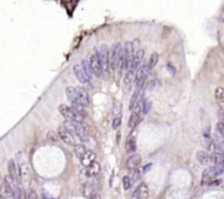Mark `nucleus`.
<instances>
[{"label": "nucleus", "mask_w": 224, "mask_h": 199, "mask_svg": "<svg viewBox=\"0 0 224 199\" xmlns=\"http://www.w3.org/2000/svg\"><path fill=\"white\" fill-rule=\"evenodd\" d=\"M82 68H83V70L85 71L86 75L89 77V79L91 80V78H92V75H94L92 71V69H91V65H90V60H86V59H83L82 60Z\"/></svg>", "instance_id": "obj_29"}, {"label": "nucleus", "mask_w": 224, "mask_h": 199, "mask_svg": "<svg viewBox=\"0 0 224 199\" xmlns=\"http://www.w3.org/2000/svg\"><path fill=\"white\" fill-rule=\"evenodd\" d=\"M141 157L139 154H131L126 161V168L129 171H136L141 164Z\"/></svg>", "instance_id": "obj_13"}, {"label": "nucleus", "mask_w": 224, "mask_h": 199, "mask_svg": "<svg viewBox=\"0 0 224 199\" xmlns=\"http://www.w3.org/2000/svg\"><path fill=\"white\" fill-rule=\"evenodd\" d=\"M1 199H2V198H1Z\"/></svg>", "instance_id": "obj_40"}, {"label": "nucleus", "mask_w": 224, "mask_h": 199, "mask_svg": "<svg viewBox=\"0 0 224 199\" xmlns=\"http://www.w3.org/2000/svg\"><path fill=\"white\" fill-rule=\"evenodd\" d=\"M122 109H123V105L119 101H116L114 103V106H113V115L115 117H119L120 114H122Z\"/></svg>", "instance_id": "obj_30"}, {"label": "nucleus", "mask_w": 224, "mask_h": 199, "mask_svg": "<svg viewBox=\"0 0 224 199\" xmlns=\"http://www.w3.org/2000/svg\"><path fill=\"white\" fill-rule=\"evenodd\" d=\"M58 111L61 114L63 118L67 122H72V123H83V117L84 116L80 115L78 112H75L72 107L68 106L66 104H61L58 106Z\"/></svg>", "instance_id": "obj_2"}, {"label": "nucleus", "mask_w": 224, "mask_h": 199, "mask_svg": "<svg viewBox=\"0 0 224 199\" xmlns=\"http://www.w3.org/2000/svg\"><path fill=\"white\" fill-rule=\"evenodd\" d=\"M151 109V103L150 101L148 100H143L142 101V112L145 114H148Z\"/></svg>", "instance_id": "obj_32"}, {"label": "nucleus", "mask_w": 224, "mask_h": 199, "mask_svg": "<svg viewBox=\"0 0 224 199\" xmlns=\"http://www.w3.org/2000/svg\"><path fill=\"white\" fill-rule=\"evenodd\" d=\"M57 132H58V136H59V138L61 139V141H63L66 145L74 146V147L75 145H78L75 136L71 131H69L65 126H60V127H58Z\"/></svg>", "instance_id": "obj_6"}, {"label": "nucleus", "mask_w": 224, "mask_h": 199, "mask_svg": "<svg viewBox=\"0 0 224 199\" xmlns=\"http://www.w3.org/2000/svg\"><path fill=\"white\" fill-rule=\"evenodd\" d=\"M212 161H213L214 165H223L224 164V152L220 153H214L212 154Z\"/></svg>", "instance_id": "obj_28"}, {"label": "nucleus", "mask_w": 224, "mask_h": 199, "mask_svg": "<svg viewBox=\"0 0 224 199\" xmlns=\"http://www.w3.org/2000/svg\"><path fill=\"white\" fill-rule=\"evenodd\" d=\"M131 185H132L131 178H130L129 176H124V177H123V186H124L125 191H128V189H130Z\"/></svg>", "instance_id": "obj_31"}, {"label": "nucleus", "mask_w": 224, "mask_h": 199, "mask_svg": "<svg viewBox=\"0 0 224 199\" xmlns=\"http://www.w3.org/2000/svg\"><path fill=\"white\" fill-rule=\"evenodd\" d=\"M149 74V68H148V64H142V65L139 67L138 71H137L136 75V84H137V89H141L142 90L143 86H145V79H147V75Z\"/></svg>", "instance_id": "obj_7"}, {"label": "nucleus", "mask_w": 224, "mask_h": 199, "mask_svg": "<svg viewBox=\"0 0 224 199\" xmlns=\"http://www.w3.org/2000/svg\"><path fill=\"white\" fill-rule=\"evenodd\" d=\"M137 130L134 129L131 130V132L129 134V136H128L127 140H126V151H127L128 153H134V151L137 149Z\"/></svg>", "instance_id": "obj_11"}, {"label": "nucleus", "mask_w": 224, "mask_h": 199, "mask_svg": "<svg viewBox=\"0 0 224 199\" xmlns=\"http://www.w3.org/2000/svg\"><path fill=\"white\" fill-rule=\"evenodd\" d=\"M134 48H132V44L130 42H126L124 47H123V56H122V60H120V65H119V69H127L129 70L130 67H131L132 60H134Z\"/></svg>", "instance_id": "obj_3"}, {"label": "nucleus", "mask_w": 224, "mask_h": 199, "mask_svg": "<svg viewBox=\"0 0 224 199\" xmlns=\"http://www.w3.org/2000/svg\"><path fill=\"white\" fill-rule=\"evenodd\" d=\"M166 68H167L168 70H170L171 72H172L173 75H175V72H176V69L174 67H173V65H171V64H168L167 66H166Z\"/></svg>", "instance_id": "obj_37"}, {"label": "nucleus", "mask_w": 224, "mask_h": 199, "mask_svg": "<svg viewBox=\"0 0 224 199\" xmlns=\"http://www.w3.org/2000/svg\"><path fill=\"white\" fill-rule=\"evenodd\" d=\"M82 194H83V196L85 198H89V199L92 198L93 195L96 194L95 193V187L94 185H93V183L91 182L85 183V184L83 185V188H82Z\"/></svg>", "instance_id": "obj_22"}, {"label": "nucleus", "mask_w": 224, "mask_h": 199, "mask_svg": "<svg viewBox=\"0 0 224 199\" xmlns=\"http://www.w3.org/2000/svg\"><path fill=\"white\" fill-rule=\"evenodd\" d=\"M136 75H137V71L134 69H129L127 70L126 72L125 77H124V83L125 84H130L134 80H136Z\"/></svg>", "instance_id": "obj_25"}, {"label": "nucleus", "mask_w": 224, "mask_h": 199, "mask_svg": "<svg viewBox=\"0 0 224 199\" xmlns=\"http://www.w3.org/2000/svg\"><path fill=\"white\" fill-rule=\"evenodd\" d=\"M222 173V168L219 165H212L208 170H205L202 174V184H208L212 178L216 177Z\"/></svg>", "instance_id": "obj_8"}, {"label": "nucleus", "mask_w": 224, "mask_h": 199, "mask_svg": "<svg viewBox=\"0 0 224 199\" xmlns=\"http://www.w3.org/2000/svg\"><path fill=\"white\" fill-rule=\"evenodd\" d=\"M27 199H40L37 196V194H36V191H31L29 193V195H27Z\"/></svg>", "instance_id": "obj_35"}, {"label": "nucleus", "mask_w": 224, "mask_h": 199, "mask_svg": "<svg viewBox=\"0 0 224 199\" xmlns=\"http://www.w3.org/2000/svg\"><path fill=\"white\" fill-rule=\"evenodd\" d=\"M196 158H197V161L199 162L201 165H210L211 163H213L212 161V154L207 151H202L199 150L196 154Z\"/></svg>", "instance_id": "obj_17"}, {"label": "nucleus", "mask_w": 224, "mask_h": 199, "mask_svg": "<svg viewBox=\"0 0 224 199\" xmlns=\"http://www.w3.org/2000/svg\"><path fill=\"white\" fill-rule=\"evenodd\" d=\"M216 132H219L221 136L224 137V123L219 122L218 124H216Z\"/></svg>", "instance_id": "obj_34"}, {"label": "nucleus", "mask_w": 224, "mask_h": 199, "mask_svg": "<svg viewBox=\"0 0 224 199\" xmlns=\"http://www.w3.org/2000/svg\"><path fill=\"white\" fill-rule=\"evenodd\" d=\"M8 171H9V176H11V177H12L13 180H17V182L18 180H22L20 166H17V164H15V162L13 161V160H10V161H9Z\"/></svg>", "instance_id": "obj_18"}, {"label": "nucleus", "mask_w": 224, "mask_h": 199, "mask_svg": "<svg viewBox=\"0 0 224 199\" xmlns=\"http://www.w3.org/2000/svg\"><path fill=\"white\" fill-rule=\"evenodd\" d=\"M90 65H91V69H92L93 74L96 75V77H101V75L104 74L102 64H101V60H100L99 53H95V54H93L92 56L90 57Z\"/></svg>", "instance_id": "obj_10"}, {"label": "nucleus", "mask_w": 224, "mask_h": 199, "mask_svg": "<svg viewBox=\"0 0 224 199\" xmlns=\"http://www.w3.org/2000/svg\"><path fill=\"white\" fill-rule=\"evenodd\" d=\"M91 199H102V197H101V195L100 194H94V195H93V197L91 198Z\"/></svg>", "instance_id": "obj_39"}, {"label": "nucleus", "mask_w": 224, "mask_h": 199, "mask_svg": "<svg viewBox=\"0 0 224 199\" xmlns=\"http://www.w3.org/2000/svg\"><path fill=\"white\" fill-rule=\"evenodd\" d=\"M100 171H101L100 163L99 162H94L90 168L86 169V175H88L89 177H94V176H96L99 174Z\"/></svg>", "instance_id": "obj_24"}, {"label": "nucleus", "mask_w": 224, "mask_h": 199, "mask_svg": "<svg viewBox=\"0 0 224 199\" xmlns=\"http://www.w3.org/2000/svg\"><path fill=\"white\" fill-rule=\"evenodd\" d=\"M149 198V189L145 183H141L138 188L134 191L132 199H148Z\"/></svg>", "instance_id": "obj_15"}, {"label": "nucleus", "mask_w": 224, "mask_h": 199, "mask_svg": "<svg viewBox=\"0 0 224 199\" xmlns=\"http://www.w3.org/2000/svg\"><path fill=\"white\" fill-rule=\"evenodd\" d=\"M1 198L2 199H18L15 191L4 180L1 185Z\"/></svg>", "instance_id": "obj_12"}, {"label": "nucleus", "mask_w": 224, "mask_h": 199, "mask_svg": "<svg viewBox=\"0 0 224 199\" xmlns=\"http://www.w3.org/2000/svg\"><path fill=\"white\" fill-rule=\"evenodd\" d=\"M120 124H122V118H120V116L119 117H114L113 123H112V128H113V129H117L120 126Z\"/></svg>", "instance_id": "obj_33"}, {"label": "nucleus", "mask_w": 224, "mask_h": 199, "mask_svg": "<svg viewBox=\"0 0 224 199\" xmlns=\"http://www.w3.org/2000/svg\"><path fill=\"white\" fill-rule=\"evenodd\" d=\"M74 75H75V77H77V79L79 80L81 83L85 84V86H89V84L91 83V80L89 79V77L86 75L85 71H84L83 68H82V66L75 65L74 67Z\"/></svg>", "instance_id": "obj_14"}, {"label": "nucleus", "mask_w": 224, "mask_h": 199, "mask_svg": "<svg viewBox=\"0 0 224 199\" xmlns=\"http://www.w3.org/2000/svg\"><path fill=\"white\" fill-rule=\"evenodd\" d=\"M140 92H141V89L136 88V90H134V94H132V97H131V100H130V103H129L130 112H134L137 107H138L139 101H140Z\"/></svg>", "instance_id": "obj_21"}, {"label": "nucleus", "mask_w": 224, "mask_h": 199, "mask_svg": "<svg viewBox=\"0 0 224 199\" xmlns=\"http://www.w3.org/2000/svg\"><path fill=\"white\" fill-rule=\"evenodd\" d=\"M99 56H100V60L103 67V71H104L105 74H108L109 68H111V58H109V49L106 44L101 45Z\"/></svg>", "instance_id": "obj_5"}, {"label": "nucleus", "mask_w": 224, "mask_h": 199, "mask_svg": "<svg viewBox=\"0 0 224 199\" xmlns=\"http://www.w3.org/2000/svg\"><path fill=\"white\" fill-rule=\"evenodd\" d=\"M74 151L78 159H81V158L85 154V152L88 150H86V148L84 147V145H82V143H78V145H75L74 147Z\"/></svg>", "instance_id": "obj_26"}, {"label": "nucleus", "mask_w": 224, "mask_h": 199, "mask_svg": "<svg viewBox=\"0 0 224 199\" xmlns=\"http://www.w3.org/2000/svg\"><path fill=\"white\" fill-rule=\"evenodd\" d=\"M140 122H141V117H140L139 112H136V111L132 112L129 117V120H128V127L131 130H134Z\"/></svg>", "instance_id": "obj_23"}, {"label": "nucleus", "mask_w": 224, "mask_h": 199, "mask_svg": "<svg viewBox=\"0 0 224 199\" xmlns=\"http://www.w3.org/2000/svg\"><path fill=\"white\" fill-rule=\"evenodd\" d=\"M214 97H216V104L219 105L221 111H224V88L218 86L214 91Z\"/></svg>", "instance_id": "obj_20"}, {"label": "nucleus", "mask_w": 224, "mask_h": 199, "mask_svg": "<svg viewBox=\"0 0 224 199\" xmlns=\"http://www.w3.org/2000/svg\"><path fill=\"white\" fill-rule=\"evenodd\" d=\"M123 56V47L120 43H115L109 49V58H111V68L115 70L116 68H119L120 60Z\"/></svg>", "instance_id": "obj_4"}, {"label": "nucleus", "mask_w": 224, "mask_h": 199, "mask_svg": "<svg viewBox=\"0 0 224 199\" xmlns=\"http://www.w3.org/2000/svg\"><path fill=\"white\" fill-rule=\"evenodd\" d=\"M157 63H159V54H157V53H152L149 58V63H148L149 71H151V70L157 65Z\"/></svg>", "instance_id": "obj_27"}, {"label": "nucleus", "mask_w": 224, "mask_h": 199, "mask_svg": "<svg viewBox=\"0 0 224 199\" xmlns=\"http://www.w3.org/2000/svg\"><path fill=\"white\" fill-rule=\"evenodd\" d=\"M18 199H27L23 191H18Z\"/></svg>", "instance_id": "obj_36"}, {"label": "nucleus", "mask_w": 224, "mask_h": 199, "mask_svg": "<svg viewBox=\"0 0 224 199\" xmlns=\"http://www.w3.org/2000/svg\"><path fill=\"white\" fill-rule=\"evenodd\" d=\"M219 117H220V122L224 123V111H221L219 113Z\"/></svg>", "instance_id": "obj_38"}, {"label": "nucleus", "mask_w": 224, "mask_h": 199, "mask_svg": "<svg viewBox=\"0 0 224 199\" xmlns=\"http://www.w3.org/2000/svg\"><path fill=\"white\" fill-rule=\"evenodd\" d=\"M65 126L69 131H71L74 136H77L82 142H85L89 140V134L86 126L83 125V123H72V122H66Z\"/></svg>", "instance_id": "obj_1"}, {"label": "nucleus", "mask_w": 224, "mask_h": 199, "mask_svg": "<svg viewBox=\"0 0 224 199\" xmlns=\"http://www.w3.org/2000/svg\"><path fill=\"white\" fill-rule=\"evenodd\" d=\"M75 102L80 103L83 106H88L90 104L89 92L84 88H82V86H75Z\"/></svg>", "instance_id": "obj_9"}, {"label": "nucleus", "mask_w": 224, "mask_h": 199, "mask_svg": "<svg viewBox=\"0 0 224 199\" xmlns=\"http://www.w3.org/2000/svg\"><path fill=\"white\" fill-rule=\"evenodd\" d=\"M143 57H145V50L143 49L137 50V52L134 53V60H132L130 69H134V70H136V71H138L139 67L141 66V61L143 60Z\"/></svg>", "instance_id": "obj_19"}, {"label": "nucleus", "mask_w": 224, "mask_h": 199, "mask_svg": "<svg viewBox=\"0 0 224 199\" xmlns=\"http://www.w3.org/2000/svg\"><path fill=\"white\" fill-rule=\"evenodd\" d=\"M81 161V164L84 166V168H90L94 162H96V154L93 152L92 150H88L85 152V154L80 159Z\"/></svg>", "instance_id": "obj_16"}]
</instances>
